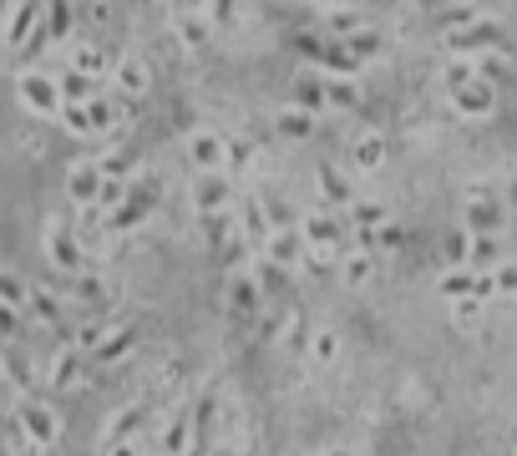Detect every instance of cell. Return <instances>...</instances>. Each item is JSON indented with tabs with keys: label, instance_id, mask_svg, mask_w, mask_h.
<instances>
[{
	"label": "cell",
	"instance_id": "cell-1",
	"mask_svg": "<svg viewBox=\"0 0 517 456\" xmlns=\"http://www.w3.org/2000/svg\"><path fill=\"white\" fill-rule=\"evenodd\" d=\"M16 97H21V107H26L31 117H61V112H66L61 76H51V71H36V66L16 76Z\"/></svg>",
	"mask_w": 517,
	"mask_h": 456
},
{
	"label": "cell",
	"instance_id": "cell-2",
	"mask_svg": "<svg viewBox=\"0 0 517 456\" xmlns=\"http://www.w3.org/2000/svg\"><path fill=\"white\" fill-rule=\"evenodd\" d=\"M300 234H305V244H310L315 254H330V259H335V249H340L345 234H350V218H340V208H310V213L300 218Z\"/></svg>",
	"mask_w": 517,
	"mask_h": 456
},
{
	"label": "cell",
	"instance_id": "cell-3",
	"mask_svg": "<svg viewBox=\"0 0 517 456\" xmlns=\"http://www.w3.org/2000/svg\"><path fill=\"white\" fill-rule=\"evenodd\" d=\"M46 259H51V269H61V274H87L82 239H77V228H71L66 218H56V223L46 228Z\"/></svg>",
	"mask_w": 517,
	"mask_h": 456
},
{
	"label": "cell",
	"instance_id": "cell-4",
	"mask_svg": "<svg viewBox=\"0 0 517 456\" xmlns=\"http://www.w3.org/2000/svg\"><path fill=\"white\" fill-rule=\"evenodd\" d=\"M502 198L487 188V183H472L467 188V208H462V228H472V234H497L502 228Z\"/></svg>",
	"mask_w": 517,
	"mask_h": 456
},
{
	"label": "cell",
	"instance_id": "cell-5",
	"mask_svg": "<svg viewBox=\"0 0 517 456\" xmlns=\"http://www.w3.org/2000/svg\"><path fill=\"white\" fill-rule=\"evenodd\" d=\"M11 416L21 421V431L31 436V446H56V441H61V416H56V406H46V401H16Z\"/></svg>",
	"mask_w": 517,
	"mask_h": 456
},
{
	"label": "cell",
	"instance_id": "cell-6",
	"mask_svg": "<svg viewBox=\"0 0 517 456\" xmlns=\"http://www.w3.org/2000/svg\"><path fill=\"white\" fill-rule=\"evenodd\" d=\"M46 26V0H16L11 6V21H6V51H26Z\"/></svg>",
	"mask_w": 517,
	"mask_h": 456
},
{
	"label": "cell",
	"instance_id": "cell-7",
	"mask_svg": "<svg viewBox=\"0 0 517 456\" xmlns=\"http://www.w3.org/2000/svg\"><path fill=\"white\" fill-rule=\"evenodd\" d=\"M102 188H107V173H102L97 158L71 163V173H66V198L77 203V208H97V203H102Z\"/></svg>",
	"mask_w": 517,
	"mask_h": 456
},
{
	"label": "cell",
	"instance_id": "cell-8",
	"mask_svg": "<svg viewBox=\"0 0 517 456\" xmlns=\"http://www.w3.org/2000/svg\"><path fill=\"white\" fill-rule=\"evenodd\" d=\"M447 51L477 61V56H487V51H507V41H502V26H497V21H477V26L447 36Z\"/></svg>",
	"mask_w": 517,
	"mask_h": 456
},
{
	"label": "cell",
	"instance_id": "cell-9",
	"mask_svg": "<svg viewBox=\"0 0 517 456\" xmlns=\"http://www.w3.org/2000/svg\"><path fill=\"white\" fill-rule=\"evenodd\" d=\"M153 213H158L153 188H147V183H132V198H127L117 213H107V228H112V234H132V228H142Z\"/></svg>",
	"mask_w": 517,
	"mask_h": 456
},
{
	"label": "cell",
	"instance_id": "cell-10",
	"mask_svg": "<svg viewBox=\"0 0 517 456\" xmlns=\"http://www.w3.org/2000/svg\"><path fill=\"white\" fill-rule=\"evenodd\" d=\"M229 310H234L239 320H259V310H264V284H259L254 269H234V274H229Z\"/></svg>",
	"mask_w": 517,
	"mask_h": 456
},
{
	"label": "cell",
	"instance_id": "cell-11",
	"mask_svg": "<svg viewBox=\"0 0 517 456\" xmlns=\"http://www.w3.org/2000/svg\"><path fill=\"white\" fill-rule=\"evenodd\" d=\"M315 183H320V198H325V208H340V213H350V208L360 203V193H355V183H350V173H345L340 163H320V168H315Z\"/></svg>",
	"mask_w": 517,
	"mask_h": 456
},
{
	"label": "cell",
	"instance_id": "cell-12",
	"mask_svg": "<svg viewBox=\"0 0 517 456\" xmlns=\"http://www.w3.org/2000/svg\"><path fill=\"white\" fill-rule=\"evenodd\" d=\"M188 163H193L198 173H224V168H229V137L193 132V137H188Z\"/></svg>",
	"mask_w": 517,
	"mask_h": 456
},
{
	"label": "cell",
	"instance_id": "cell-13",
	"mask_svg": "<svg viewBox=\"0 0 517 456\" xmlns=\"http://www.w3.org/2000/svg\"><path fill=\"white\" fill-rule=\"evenodd\" d=\"M264 259H274L279 269H305V259H310V244H305V234H300V228H274V239L264 244Z\"/></svg>",
	"mask_w": 517,
	"mask_h": 456
},
{
	"label": "cell",
	"instance_id": "cell-14",
	"mask_svg": "<svg viewBox=\"0 0 517 456\" xmlns=\"http://www.w3.org/2000/svg\"><path fill=\"white\" fill-rule=\"evenodd\" d=\"M452 107H457V117H467V122H482V117H492V112H497V87L477 76L472 87L452 92Z\"/></svg>",
	"mask_w": 517,
	"mask_h": 456
},
{
	"label": "cell",
	"instance_id": "cell-15",
	"mask_svg": "<svg viewBox=\"0 0 517 456\" xmlns=\"http://www.w3.org/2000/svg\"><path fill=\"white\" fill-rule=\"evenodd\" d=\"M77 380H82V345L66 340V345L51 355V365H46V386H51V391H71Z\"/></svg>",
	"mask_w": 517,
	"mask_h": 456
},
{
	"label": "cell",
	"instance_id": "cell-16",
	"mask_svg": "<svg viewBox=\"0 0 517 456\" xmlns=\"http://www.w3.org/2000/svg\"><path fill=\"white\" fill-rule=\"evenodd\" d=\"M77 26H82L77 0H46V36H51V46H66L71 36H77Z\"/></svg>",
	"mask_w": 517,
	"mask_h": 456
},
{
	"label": "cell",
	"instance_id": "cell-17",
	"mask_svg": "<svg viewBox=\"0 0 517 456\" xmlns=\"http://www.w3.org/2000/svg\"><path fill=\"white\" fill-rule=\"evenodd\" d=\"M229 203H234V188H229L224 173H198V183H193V208L198 213H224Z\"/></svg>",
	"mask_w": 517,
	"mask_h": 456
},
{
	"label": "cell",
	"instance_id": "cell-18",
	"mask_svg": "<svg viewBox=\"0 0 517 456\" xmlns=\"http://www.w3.org/2000/svg\"><path fill=\"white\" fill-rule=\"evenodd\" d=\"M289 107H300V112L320 117V112L330 107V97H325V71H320V76H310V71L294 76V82H289Z\"/></svg>",
	"mask_w": 517,
	"mask_h": 456
},
{
	"label": "cell",
	"instance_id": "cell-19",
	"mask_svg": "<svg viewBox=\"0 0 517 456\" xmlns=\"http://www.w3.org/2000/svg\"><path fill=\"white\" fill-rule=\"evenodd\" d=\"M198 228H203V249H213V254H224V249L244 234L229 208H224V213H198Z\"/></svg>",
	"mask_w": 517,
	"mask_h": 456
},
{
	"label": "cell",
	"instance_id": "cell-20",
	"mask_svg": "<svg viewBox=\"0 0 517 456\" xmlns=\"http://www.w3.org/2000/svg\"><path fill=\"white\" fill-rule=\"evenodd\" d=\"M193 426H198V446L193 456H213V426H218V396L203 386V396L193 401Z\"/></svg>",
	"mask_w": 517,
	"mask_h": 456
},
{
	"label": "cell",
	"instance_id": "cell-21",
	"mask_svg": "<svg viewBox=\"0 0 517 456\" xmlns=\"http://www.w3.org/2000/svg\"><path fill=\"white\" fill-rule=\"evenodd\" d=\"M153 421V401H132V406H122L117 416H112V426H107V441H137V431Z\"/></svg>",
	"mask_w": 517,
	"mask_h": 456
},
{
	"label": "cell",
	"instance_id": "cell-22",
	"mask_svg": "<svg viewBox=\"0 0 517 456\" xmlns=\"http://www.w3.org/2000/svg\"><path fill=\"white\" fill-rule=\"evenodd\" d=\"M239 228H244V239L249 244H269L274 239V218H269V203H259V198H244V213H239Z\"/></svg>",
	"mask_w": 517,
	"mask_h": 456
},
{
	"label": "cell",
	"instance_id": "cell-23",
	"mask_svg": "<svg viewBox=\"0 0 517 456\" xmlns=\"http://www.w3.org/2000/svg\"><path fill=\"white\" fill-rule=\"evenodd\" d=\"M386 163V137L381 132H360L355 142H350V168L355 173H376Z\"/></svg>",
	"mask_w": 517,
	"mask_h": 456
},
{
	"label": "cell",
	"instance_id": "cell-24",
	"mask_svg": "<svg viewBox=\"0 0 517 456\" xmlns=\"http://www.w3.org/2000/svg\"><path fill=\"white\" fill-rule=\"evenodd\" d=\"M137 340H142V335H137V325H117V330H112L97 350H87V355H92L97 365H117V360H127V355L137 350Z\"/></svg>",
	"mask_w": 517,
	"mask_h": 456
},
{
	"label": "cell",
	"instance_id": "cell-25",
	"mask_svg": "<svg viewBox=\"0 0 517 456\" xmlns=\"http://www.w3.org/2000/svg\"><path fill=\"white\" fill-rule=\"evenodd\" d=\"M198 446V426H193V411H178L163 431V456H193Z\"/></svg>",
	"mask_w": 517,
	"mask_h": 456
},
{
	"label": "cell",
	"instance_id": "cell-26",
	"mask_svg": "<svg viewBox=\"0 0 517 456\" xmlns=\"http://www.w3.org/2000/svg\"><path fill=\"white\" fill-rule=\"evenodd\" d=\"M112 76H117L122 97H147V87H153V71H147V61H137V56H122Z\"/></svg>",
	"mask_w": 517,
	"mask_h": 456
},
{
	"label": "cell",
	"instance_id": "cell-27",
	"mask_svg": "<svg viewBox=\"0 0 517 456\" xmlns=\"http://www.w3.org/2000/svg\"><path fill=\"white\" fill-rule=\"evenodd\" d=\"M477 21H487L477 0H452V6L436 11V26L447 31V36H457V31H467V26H477Z\"/></svg>",
	"mask_w": 517,
	"mask_h": 456
},
{
	"label": "cell",
	"instance_id": "cell-28",
	"mask_svg": "<svg viewBox=\"0 0 517 456\" xmlns=\"http://www.w3.org/2000/svg\"><path fill=\"white\" fill-rule=\"evenodd\" d=\"M71 304H82V315L87 310H107V284L97 274H71Z\"/></svg>",
	"mask_w": 517,
	"mask_h": 456
},
{
	"label": "cell",
	"instance_id": "cell-29",
	"mask_svg": "<svg viewBox=\"0 0 517 456\" xmlns=\"http://www.w3.org/2000/svg\"><path fill=\"white\" fill-rule=\"evenodd\" d=\"M208 36H213L208 11H178V41H183V51H203Z\"/></svg>",
	"mask_w": 517,
	"mask_h": 456
},
{
	"label": "cell",
	"instance_id": "cell-30",
	"mask_svg": "<svg viewBox=\"0 0 517 456\" xmlns=\"http://www.w3.org/2000/svg\"><path fill=\"white\" fill-rule=\"evenodd\" d=\"M66 304H71V299H61V294H51V289H36L26 310H31V320H36V325L56 330V325H61V315H66Z\"/></svg>",
	"mask_w": 517,
	"mask_h": 456
},
{
	"label": "cell",
	"instance_id": "cell-31",
	"mask_svg": "<svg viewBox=\"0 0 517 456\" xmlns=\"http://www.w3.org/2000/svg\"><path fill=\"white\" fill-rule=\"evenodd\" d=\"M112 330H117V320H112L107 310H87V315H82V325H77V345H82V350H97Z\"/></svg>",
	"mask_w": 517,
	"mask_h": 456
},
{
	"label": "cell",
	"instance_id": "cell-32",
	"mask_svg": "<svg viewBox=\"0 0 517 456\" xmlns=\"http://www.w3.org/2000/svg\"><path fill=\"white\" fill-rule=\"evenodd\" d=\"M320 71H325V76H350V82H355L360 61H355V51H350L345 41L330 36V46H325V56H320Z\"/></svg>",
	"mask_w": 517,
	"mask_h": 456
},
{
	"label": "cell",
	"instance_id": "cell-33",
	"mask_svg": "<svg viewBox=\"0 0 517 456\" xmlns=\"http://www.w3.org/2000/svg\"><path fill=\"white\" fill-rule=\"evenodd\" d=\"M502 264H507L502 234H472V269H502Z\"/></svg>",
	"mask_w": 517,
	"mask_h": 456
},
{
	"label": "cell",
	"instance_id": "cell-34",
	"mask_svg": "<svg viewBox=\"0 0 517 456\" xmlns=\"http://www.w3.org/2000/svg\"><path fill=\"white\" fill-rule=\"evenodd\" d=\"M87 112H92V137H107L117 127V117H122V102H117V92L112 97H92Z\"/></svg>",
	"mask_w": 517,
	"mask_h": 456
},
{
	"label": "cell",
	"instance_id": "cell-35",
	"mask_svg": "<svg viewBox=\"0 0 517 456\" xmlns=\"http://www.w3.org/2000/svg\"><path fill=\"white\" fill-rule=\"evenodd\" d=\"M61 97H66V102H92V97H102V92H97V76H87V71H77V66L61 71Z\"/></svg>",
	"mask_w": 517,
	"mask_h": 456
},
{
	"label": "cell",
	"instance_id": "cell-36",
	"mask_svg": "<svg viewBox=\"0 0 517 456\" xmlns=\"http://www.w3.org/2000/svg\"><path fill=\"white\" fill-rule=\"evenodd\" d=\"M71 66H77V71H87V76H97V82H102V76L107 71H117V61H107V51L102 46H77V51H71Z\"/></svg>",
	"mask_w": 517,
	"mask_h": 456
},
{
	"label": "cell",
	"instance_id": "cell-37",
	"mask_svg": "<svg viewBox=\"0 0 517 456\" xmlns=\"http://www.w3.org/2000/svg\"><path fill=\"white\" fill-rule=\"evenodd\" d=\"M345 46L355 51V61H360V66H371V61H381V51H386V41H381V31H376V26H365V31L345 36Z\"/></svg>",
	"mask_w": 517,
	"mask_h": 456
},
{
	"label": "cell",
	"instance_id": "cell-38",
	"mask_svg": "<svg viewBox=\"0 0 517 456\" xmlns=\"http://www.w3.org/2000/svg\"><path fill=\"white\" fill-rule=\"evenodd\" d=\"M274 127H279V137H289V142H305V137H315V117H310V112H300V107H284Z\"/></svg>",
	"mask_w": 517,
	"mask_h": 456
},
{
	"label": "cell",
	"instance_id": "cell-39",
	"mask_svg": "<svg viewBox=\"0 0 517 456\" xmlns=\"http://www.w3.org/2000/svg\"><path fill=\"white\" fill-rule=\"evenodd\" d=\"M441 259H447V269H472V228H457V234H447V244H441Z\"/></svg>",
	"mask_w": 517,
	"mask_h": 456
},
{
	"label": "cell",
	"instance_id": "cell-40",
	"mask_svg": "<svg viewBox=\"0 0 517 456\" xmlns=\"http://www.w3.org/2000/svg\"><path fill=\"white\" fill-rule=\"evenodd\" d=\"M477 294V269H447L441 274V299H472Z\"/></svg>",
	"mask_w": 517,
	"mask_h": 456
},
{
	"label": "cell",
	"instance_id": "cell-41",
	"mask_svg": "<svg viewBox=\"0 0 517 456\" xmlns=\"http://www.w3.org/2000/svg\"><path fill=\"white\" fill-rule=\"evenodd\" d=\"M6 380H11V391H16V396H26V391H31V365H26V350H21L16 340L6 345Z\"/></svg>",
	"mask_w": 517,
	"mask_h": 456
},
{
	"label": "cell",
	"instance_id": "cell-42",
	"mask_svg": "<svg viewBox=\"0 0 517 456\" xmlns=\"http://www.w3.org/2000/svg\"><path fill=\"white\" fill-rule=\"evenodd\" d=\"M371 21H360V11L355 6H345V11H325V36H335V41H345V36H355V31H365Z\"/></svg>",
	"mask_w": 517,
	"mask_h": 456
},
{
	"label": "cell",
	"instance_id": "cell-43",
	"mask_svg": "<svg viewBox=\"0 0 517 456\" xmlns=\"http://www.w3.org/2000/svg\"><path fill=\"white\" fill-rule=\"evenodd\" d=\"M472 82H477V61H467V56H452L447 71H441V87H447V97L462 92V87H472Z\"/></svg>",
	"mask_w": 517,
	"mask_h": 456
},
{
	"label": "cell",
	"instance_id": "cell-44",
	"mask_svg": "<svg viewBox=\"0 0 517 456\" xmlns=\"http://www.w3.org/2000/svg\"><path fill=\"white\" fill-rule=\"evenodd\" d=\"M381 223H391V208L376 203V198H360L350 208V228H381Z\"/></svg>",
	"mask_w": 517,
	"mask_h": 456
},
{
	"label": "cell",
	"instance_id": "cell-45",
	"mask_svg": "<svg viewBox=\"0 0 517 456\" xmlns=\"http://www.w3.org/2000/svg\"><path fill=\"white\" fill-rule=\"evenodd\" d=\"M325 97H330V107H335V112H350V107L360 102V92H355L350 76H325Z\"/></svg>",
	"mask_w": 517,
	"mask_h": 456
},
{
	"label": "cell",
	"instance_id": "cell-46",
	"mask_svg": "<svg viewBox=\"0 0 517 456\" xmlns=\"http://www.w3.org/2000/svg\"><path fill=\"white\" fill-rule=\"evenodd\" d=\"M0 304H6V310H26V304H31V294H26V284H21L16 269L0 274Z\"/></svg>",
	"mask_w": 517,
	"mask_h": 456
},
{
	"label": "cell",
	"instance_id": "cell-47",
	"mask_svg": "<svg viewBox=\"0 0 517 456\" xmlns=\"http://www.w3.org/2000/svg\"><path fill=\"white\" fill-rule=\"evenodd\" d=\"M371 274H376V259H371V254H360V249L340 264V279H345V284H355V289H360L365 279H371Z\"/></svg>",
	"mask_w": 517,
	"mask_h": 456
},
{
	"label": "cell",
	"instance_id": "cell-48",
	"mask_svg": "<svg viewBox=\"0 0 517 456\" xmlns=\"http://www.w3.org/2000/svg\"><path fill=\"white\" fill-rule=\"evenodd\" d=\"M254 274H259V284H264V299L284 294V284H289V269H279L274 259H259V264H254Z\"/></svg>",
	"mask_w": 517,
	"mask_h": 456
},
{
	"label": "cell",
	"instance_id": "cell-49",
	"mask_svg": "<svg viewBox=\"0 0 517 456\" xmlns=\"http://www.w3.org/2000/svg\"><path fill=\"white\" fill-rule=\"evenodd\" d=\"M61 127H66L71 137H92V112H87V102H66Z\"/></svg>",
	"mask_w": 517,
	"mask_h": 456
},
{
	"label": "cell",
	"instance_id": "cell-50",
	"mask_svg": "<svg viewBox=\"0 0 517 456\" xmlns=\"http://www.w3.org/2000/svg\"><path fill=\"white\" fill-rule=\"evenodd\" d=\"M310 355H315L320 365H335V360H340V335H335V330H315V335H310Z\"/></svg>",
	"mask_w": 517,
	"mask_h": 456
},
{
	"label": "cell",
	"instance_id": "cell-51",
	"mask_svg": "<svg viewBox=\"0 0 517 456\" xmlns=\"http://www.w3.org/2000/svg\"><path fill=\"white\" fill-rule=\"evenodd\" d=\"M97 163H102L107 178H132V152H127V147H107Z\"/></svg>",
	"mask_w": 517,
	"mask_h": 456
},
{
	"label": "cell",
	"instance_id": "cell-52",
	"mask_svg": "<svg viewBox=\"0 0 517 456\" xmlns=\"http://www.w3.org/2000/svg\"><path fill=\"white\" fill-rule=\"evenodd\" d=\"M477 76L482 82H507V51H487V56H477Z\"/></svg>",
	"mask_w": 517,
	"mask_h": 456
},
{
	"label": "cell",
	"instance_id": "cell-53",
	"mask_svg": "<svg viewBox=\"0 0 517 456\" xmlns=\"http://www.w3.org/2000/svg\"><path fill=\"white\" fill-rule=\"evenodd\" d=\"M218 259H224L229 269H254V259H249V239H244V234H239V239H234L224 254H218Z\"/></svg>",
	"mask_w": 517,
	"mask_h": 456
},
{
	"label": "cell",
	"instance_id": "cell-54",
	"mask_svg": "<svg viewBox=\"0 0 517 456\" xmlns=\"http://www.w3.org/2000/svg\"><path fill=\"white\" fill-rule=\"evenodd\" d=\"M234 11H239L234 0H208V21L213 26H234Z\"/></svg>",
	"mask_w": 517,
	"mask_h": 456
},
{
	"label": "cell",
	"instance_id": "cell-55",
	"mask_svg": "<svg viewBox=\"0 0 517 456\" xmlns=\"http://www.w3.org/2000/svg\"><path fill=\"white\" fill-rule=\"evenodd\" d=\"M482 310H487V299H477V294H472V299H457V320H462V325L482 320Z\"/></svg>",
	"mask_w": 517,
	"mask_h": 456
},
{
	"label": "cell",
	"instance_id": "cell-56",
	"mask_svg": "<svg viewBox=\"0 0 517 456\" xmlns=\"http://www.w3.org/2000/svg\"><path fill=\"white\" fill-rule=\"evenodd\" d=\"M249 163H254V147L239 142V137H229V168H249Z\"/></svg>",
	"mask_w": 517,
	"mask_h": 456
},
{
	"label": "cell",
	"instance_id": "cell-57",
	"mask_svg": "<svg viewBox=\"0 0 517 456\" xmlns=\"http://www.w3.org/2000/svg\"><path fill=\"white\" fill-rule=\"evenodd\" d=\"M406 244V228L391 218V223H381V249H401Z\"/></svg>",
	"mask_w": 517,
	"mask_h": 456
},
{
	"label": "cell",
	"instance_id": "cell-58",
	"mask_svg": "<svg viewBox=\"0 0 517 456\" xmlns=\"http://www.w3.org/2000/svg\"><path fill=\"white\" fill-rule=\"evenodd\" d=\"M497 289H502V294H517V269H512V264L497 269Z\"/></svg>",
	"mask_w": 517,
	"mask_h": 456
},
{
	"label": "cell",
	"instance_id": "cell-59",
	"mask_svg": "<svg viewBox=\"0 0 517 456\" xmlns=\"http://www.w3.org/2000/svg\"><path fill=\"white\" fill-rule=\"evenodd\" d=\"M107 456H142L137 441H107Z\"/></svg>",
	"mask_w": 517,
	"mask_h": 456
},
{
	"label": "cell",
	"instance_id": "cell-60",
	"mask_svg": "<svg viewBox=\"0 0 517 456\" xmlns=\"http://www.w3.org/2000/svg\"><path fill=\"white\" fill-rule=\"evenodd\" d=\"M6 456H46V446H31V441H26V446H6Z\"/></svg>",
	"mask_w": 517,
	"mask_h": 456
},
{
	"label": "cell",
	"instance_id": "cell-61",
	"mask_svg": "<svg viewBox=\"0 0 517 456\" xmlns=\"http://www.w3.org/2000/svg\"><path fill=\"white\" fill-rule=\"evenodd\" d=\"M178 11H208V0H178Z\"/></svg>",
	"mask_w": 517,
	"mask_h": 456
},
{
	"label": "cell",
	"instance_id": "cell-62",
	"mask_svg": "<svg viewBox=\"0 0 517 456\" xmlns=\"http://www.w3.org/2000/svg\"><path fill=\"white\" fill-rule=\"evenodd\" d=\"M325 11H345V6H355V0H320Z\"/></svg>",
	"mask_w": 517,
	"mask_h": 456
},
{
	"label": "cell",
	"instance_id": "cell-63",
	"mask_svg": "<svg viewBox=\"0 0 517 456\" xmlns=\"http://www.w3.org/2000/svg\"><path fill=\"white\" fill-rule=\"evenodd\" d=\"M507 203H512V208H517V178H512V188H507Z\"/></svg>",
	"mask_w": 517,
	"mask_h": 456
},
{
	"label": "cell",
	"instance_id": "cell-64",
	"mask_svg": "<svg viewBox=\"0 0 517 456\" xmlns=\"http://www.w3.org/2000/svg\"><path fill=\"white\" fill-rule=\"evenodd\" d=\"M320 456H350V451H345V446H330V451H320Z\"/></svg>",
	"mask_w": 517,
	"mask_h": 456
}]
</instances>
